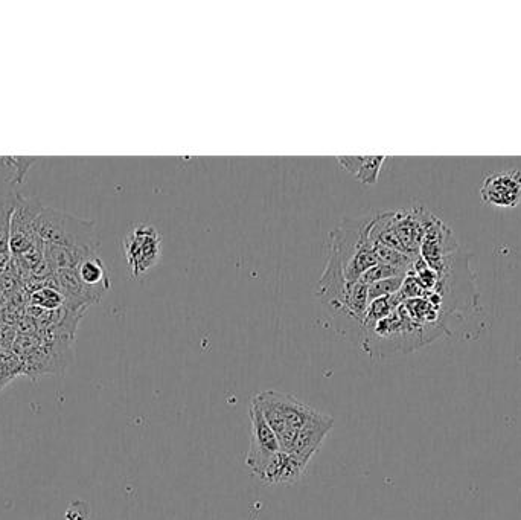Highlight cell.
Listing matches in <instances>:
<instances>
[{
    "instance_id": "obj_10",
    "label": "cell",
    "mask_w": 521,
    "mask_h": 520,
    "mask_svg": "<svg viewBox=\"0 0 521 520\" xmlns=\"http://www.w3.org/2000/svg\"><path fill=\"white\" fill-rule=\"evenodd\" d=\"M337 164L366 187L375 185L387 156H339Z\"/></svg>"
},
{
    "instance_id": "obj_7",
    "label": "cell",
    "mask_w": 521,
    "mask_h": 520,
    "mask_svg": "<svg viewBox=\"0 0 521 520\" xmlns=\"http://www.w3.org/2000/svg\"><path fill=\"white\" fill-rule=\"evenodd\" d=\"M480 197L485 205L515 209L521 205V171L517 168L490 174L483 179Z\"/></svg>"
},
{
    "instance_id": "obj_1",
    "label": "cell",
    "mask_w": 521,
    "mask_h": 520,
    "mask_svg": "<svg viewBox=\"0 0 521 520\" xmlns=\"http://www.w3.org/2000/svg\"><path fill=\"white\" fill-rule=\"evenodd\" d=\"M252 402L266 418L284 452L310 463L323 441L333 431L334 418L293 395L279 391H263L253 395Z\"/></svg>"
},
{
    "instance_id": "obj_9",
    "label": "cell",
    "mask_w": 521,
    "mask_h": 520,
    "mask_svg": "<svg viewBox=\"0 0 521 520\" xmlns=\"http://www.w3.org/2000/svg\"><path fill=\"white\" fill-rule=\"evenodd\" d=\"M20 194L13 187L0 188V273L11 264L10 235L11 219L19 202Z\"/></svg>"
},
{
    "instance_id": "obj_5",
    "label": "cell",
    "mask_w": 521,
    "mask_h": 520,
    "mask_svg": "<svg viewBox=\"0 0 521 520\" xmlns=\"http://www.w3.org/2000/svg\"><path fill=\"white\" fill-rule=\"evenodd\" d=\"M458 254V241L453 231L438 217L432 216L422 238L419 258L432 267L439 277H444L453 269Z\"/></svg>"
},
{
    "instance_id": "obj_4",
    "label": "cell",
    "mask_w": 521,
    "mask_h": 520,
    "mask_svg": "<svg viewBox=\"0 0 521 520\" xmlns=\"http://www.w3.org/2000/svg\"><path fill=\"white\" fill-rule=\"evenodd\" d=\"M122 252L130 275L135 280H141L159 263L162 237L153 225L136 223L122 240Z\"/></svg>"
},
{
    "instance_id": "obj_3",
    "label": "cell",
    "mask_w": 521,
    "mask_h": 520,
    "mask_svg": "<svg viewBox=\"0 0 521 520\" xmlns=\"http://www.w3.org/2000/svg\"><path fill=\"white\" fill-rule=\"evenodd\" d=\"M37 231L43 244L93 252L100 249L95 223L55 208H43L37 220Z\"/></svg>"
},
{
    "instance_id": "obj_8",
    "label": "cell",
    "mask_w": 521,
    "mask_h": 520,
    "mask_svg": "<svg viewBox=\"0 0 521 520\" xmlns=\"http://www.w3.org/2000/svg\"><path fill=\"white\" fill-rule=\"evenodd\" d=\"M305 469L307 464L302 463L296 456L279 450L256 478L264 485H293L301 481Z\"/></svg>"
},
{
    "instance_id": "obj_11",
    "label": "cell",
    "mask_w": 521,
    "mask_h": 520,
    "mask_svg": "<svg viewBox=\"0 0 521 520\" xmlns=\"http://www.w3.org/2000/svg\"><path fill=\"white\" fill-rule=\"evenodd\" d=\"M37 158H0V165L2 167L13 170L11 176L8 177L7 182L10 187L19 185L23 182V177L28 173L29 168L36 164Z\"/></svg>"
},
{
    "instance_id": "obj_6",
    "label": "cell",
    "mask_w": 521,
    "mask_h": 520,
    "mask_svg": "<svg viewBox=\"0 0 521 520\" xmlns=\"http://www.w3.org/2000/svg\"><path fill=\"white\" fill-rule=\"evenodd\" d=\"M250 426H252V437H250L249 453H247L246 466L253 476L266 469L273 456L281 450L278 438L273 434L266 418L255 402H250L249 408Z\"/></svg>"
},
{
    "instance_id": "obj_2",
    "label": "cell",
    "mask_w": 521,
    "mask_h": 520,
    "mask_svg": "<svg viewBox=\"0 0 521 520\" xmlns=\"http://www.w3.org/2000/svg\"><path fill=\"white\" fill-rule=\"evenodd\" d=\"M369 220L371 214L360 219H345L330 234L327 266L320 277L316 296L334 312L342 310L349 287L380 264L374 244L368 238Z\"/></svg>"
}]
</instances>
